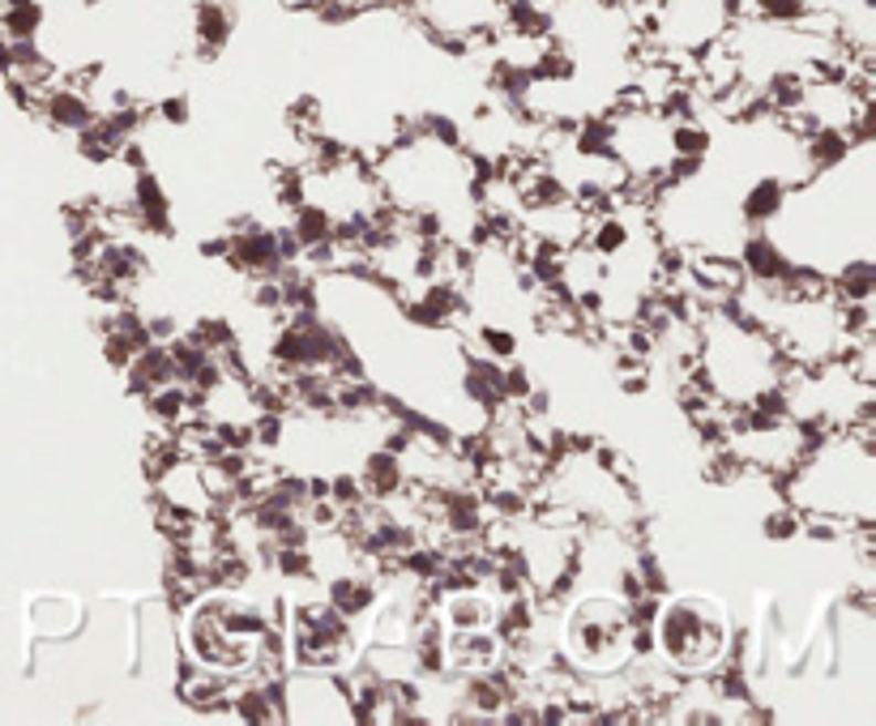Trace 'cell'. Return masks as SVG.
<instances>
[{"label": "cell", "instance_id": "1", "mask_svg": "<svg viewBox=\"0 0 876 726\" xmlns=\"http://www.w3.org/2000/svg\"><path fill=\"white\" fill-rule=\"evenodd\" d=\"M654 637L658 650L672 666H680L684 675H701L706 666H715L722 645H727V624L710 598H676L663 602L654 616Z\"/></svg>", "mask_w": 876, "mask_h": 726}, {"label": "cell", "instance_id": "2", "mask_svg": "<svg viewBox=\"0 0 876 726\" xmlns=\"http://www.w3.org/2000/svg\"><path fill=\"white\" fill-rule=\"evenodd\" d=\"M624 637H629L624 598H585L564 620V645L582 662H608L612 666L624 650Z\"/></svg>", "mask_w": 876, "mask_h": 726}, {"label": "cell", "instance_id": "3", "mask_svg": "<svg viewBox=\"0 0 876 726\" xmlns=\"http://www.w3.org/2000/svg\"><path fill=\"white\" fill-rule=\"evenodd\" d=\"M231 31H235V4H228V0H197L193 39L201 61H214L231 43Z\"/></svg>", "mask_w": 876, "mask_h": 726}, {"label": "cell", "instance_id": "4", "mask_svg": "<svg viewBox=\"0 0 876 726\" xmlns=\"http://www.w3.org/2000/svg\"><path fill=\"white\" fill-rule=\"evenodd\" d=\"M359 483H363L368 500H390L407 488V466L390 449H377V453H368V462L359 470Z\"/></svg>", "mask_w": 876, "mask_h": 726}, {"label": "cell", "instance_id": "5", "mask_svg": "<svg viewBox=\"0 0 876 726\" xmlns=\"http://www.w3.org/2000/svg\"><path fill=\"white\" fill-rule=\"evenodd\" d=\"M782 201H787V184L770 175V180H757V184H752V193L745 197L740 210H745V218L752 223V227H761V223H774V214L782 210Z\"/></svg>", "mask_w": 876, "mask_h": 726}, {"label": "cell", "instance_id": "6", "mask_svg": "<svg viewBox=\"0 0 876 726\" xmlns=\"http://www.w3.org/2000/svg\"><path fill=\"white\" fill-rule=\"evenodd\" d=\"M445 620L454 632L462 628H484L492 620V602L484 595H471V590H462V595L450 598V607H445Z\"/></svg>", "mask_w": 876, "mask_h": 726}, {"label": "cell", "instance_id": "7", "mask_svg": "<svg viewBox=\"0 0 876 726\" xmlns=\"http://www.w3.org/2000/svg\"><path fill=\"white\" fill-rule=\"evenodd\" d=\"M231 714H235L240 723H270V718H278V709L270 705V696H265L261 684L244 688L240 696H231Z\"/></svg>", "mask_w": 876, "mask_h": 726}, {"label": "cell", "instance_id": "8", "mask_svg": "<svg viewBox=\"0 0 876 726\" xmlns=\"http://www.w3.org/2000/svg\"><path fill=\"white\" fill-rule=\"evenodd\" d=\"M809 13V0H757V18L774 26H795Z\"/></svg>", "mask_w": 876, "mask_h": 726}, {"label": "cell", "instance_id": "9", "mask_svg": "<svg viewBox=\"0 0 876 726\" xmlns=\"http://www.w3.org/2000/svg\"><path fill=\"white\" fill-rule=\"evenodd\" d=\"M479 338H484V346H487V360H514V355H518V338H514L509 330L484 325Z\"/></svg>", "mask_w": 876, "mask_h": 726}, {"label": "cell", "instance_id": "10", "mask_svg": "<svg viewBox=\"0 0 876 726\" xmlns=\"http://www.w3.org/2000/svg\"><path fill=\"white\" fill-rule=\"evenodd\" d=\"M795 534H800V509H774V513L766 517V538L787 543V538H795Z\"/></svg>", "mask_w": 876, "mask_h": 726}, {"label": "cell", "instance_id": "11", "mask_svg": "<svg viewBox=\"0 0 876 726\" xmlns=\"http://www.w3.org/2000/svg\"><path fill=\"white\" fill-rule=\"evenodd\" d=\"M155 116L167 120V125H189V116H193V99L189 95H171V99H162L155 107Z\"/></svg>", "mask_w": 876, "mask_h": 726}, {"label": "cell", "instance_id": "12", "mask_svg": "<svg viewBox=\"0 0 876 726\" xmlns=\"http://www.w3.org/2000/svg\"><path fill=\"white\" fill-rule=\"evenodd\" d=\"M594 9H603V13H620V9H629L633 0H590Z\"/></svg>", "mask_w": 876, "mask_h": 726}, {"label": "cell", "instance_id": "13", "mask_svg": "<svg viewBox=\"0 0 876 726\" xmlns=\"http://www.w3.org/2000/svg\"><path fill=\"white\" fill-rule=\"evenodd\" d=\"M552 4H573V0H552Z\"/></svg>", "mask_w": 876, "mask_h": 726}]
</instances>
